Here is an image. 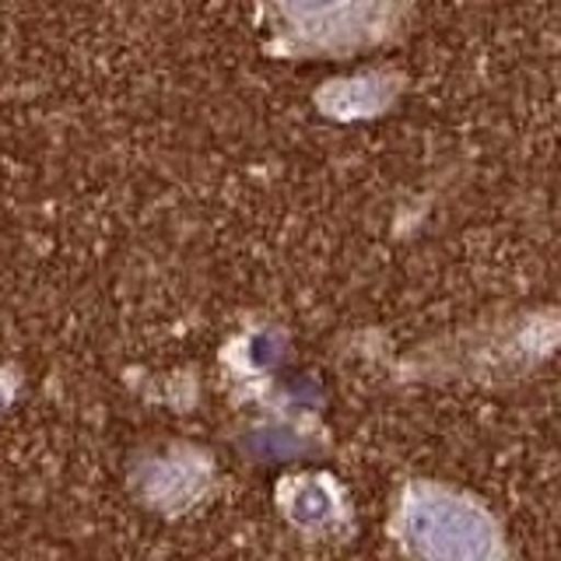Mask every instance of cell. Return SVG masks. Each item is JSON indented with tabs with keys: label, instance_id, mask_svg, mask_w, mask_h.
Here are the masks:
<instances>
[{
	"label": "cell",
	"instance_id": "6da1fadb",
	"mask_svg": "<svg viewBox=\"0 0 561 561\" xmlns=\"http://www.w3.org/2000/svg\"><path fill=\"white\" fill-rule=\"evenodd\" d=\"M403 543L417 561H499V540L488 516L446 491L411 495L400 516Z\"/></svg>",
	"mask_w": 561,
	"mask_h": 561
}]
</instances>
